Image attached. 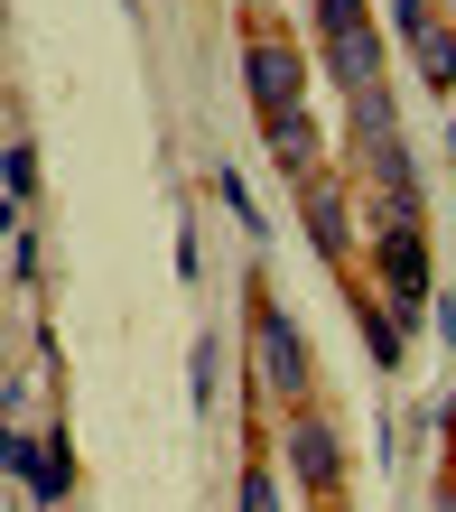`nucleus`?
I'll return each instance as SVG.
<instances>
[{
    "label": "nucleus",
    "instance_id": "obj_6",
    "mask_svg": "<svg viewBox=\"0 0 456 512\" xmlns=\"http://www.w3.org/2000/svg\"><path fill=\"white\" fill-rule=\"evenodd\" d=\"M354 103V131H345V159L363 168L373 149H391L401 140V103H391V84H363V94H345Z\"/></svg>",
    "mask_w": 456,
    "mask_h": 512
},
{
    "label": "nucleus",
    "instance_id": "obj_4",
    "mask_svg": "<svg viewBox=\"0 0 456 512\" xmlns=\"http://www.w3.org/2000/svg\"><path fill=\"white\" fill-rule=\"evenodd\" d=\"M298 215H308V243L326 261H354V187L336 168H317V177H298Z\"/></svg>",
    "mask_w": 456,
    "mask_h": 512
},
{
    "label": "nucleus",
    "instance_id": "obj_14",
    "mask_svg": "<svg viewBox=\"0 0 456 512\" xmlns=\"http://www.w3.org/2000/svg\"><path fill=\"white\" fill-rule=\"evenodd\" d=\"M308 10H317V38H345V28L373 19V0H308Z\"/></svg>",
    "mask_w": 456,
    "mask_h": 512
},
{
    "label": "nucleus",
    "instance_id": "obj_2",
    "mask_svg": "<svg viewBox=\"0 0 456 512\" xmlns=\"http://www.w3.org/2000/svg\"><path fill=\"white\" fill-rule=\"evenodd\" d=\"M280 466H289V485L308 494V503H336L345 494V438H336V419H326V410H289Z\"/></svg>",
    "mask_w": 456,
    "mask_h": 512
},
{
    "label": "nucleus",
    "instance_id": "obj_12",
    "mask_svg": "<svg viewBox=\"0 0 456 512\" xmlns=\"http://www.w3.org/2000/svg\"><path fill=\"white\" fill-rule=\"evenodd\" d=\"M0 196H38V149H28V140H10V159H0Z\"/></svg>",
    "mask_w": 456,
    "mask_h": 512
},
{
    "label": "nucleus",
    "instance_id": "obj_8",
    "mask_svg": "<svg viewBox=\"0 0 456 512\" xmlns=\"http://www.w3.org/2000/svg\"><path fill=\"white\" fill-rule=\"evenodd\" d=\"M354 326H363V345H373V364H382V373H401V364H410V336H401V317H391L373 289H354Z\"/></svg>",
    "mask_w": 456,
    "mask_h": 512
},
{
    "label": "nucleus",
    "instance_id": "obj_7",
    "mask_svg": "<svg viewBox=\"0 0 456 512\" xmlns=\"http://www.w3.org/2000/svg\"><path fill=\"white\" fill-rule=\"evenodd\" d=\"M261 140H270V159L289 168V187L326 168V131H317V112H280V122H261Z\"/></svg>",
    "mask_w": 456,
    "mask_h": 512
},
{
    "label": "nucleus",
    "instance_id": "obj_21",
    "mask_svg": "<svg viewBox=\"0 0 456 512\" xmlns=\"http://www.w3.org/2000/svg\"><path fill=\"white\" fill-rule=\"evenodd\" d=\"M447 512H456V466H447Z\"/></svg>",
    "mask_w": 456,
    "mask_h": 512
},
{
    "label": "nucleus",
    "instance_id": "obj_5",
    "mask_svg": "<svg viewBox=\"0 0 456 512\" xmlns=\"http://www.w3.org/2000/svg\"><path fill=\"white\" fill-rule=\"evenodd\" d=\"M317 66H326V84H336V94L382 84V28L363 19V28H345V38H317Z\"/></svg>",
    "mask_w": 456,
    "mask_h": 512
},
{
    "label": "nucleus",
    "instance_id": "obj_22",
    "mask_svg": "<svg viewBox=\"0 0 456 512\" xmlns=\"http://www.w3.org/2000/svg\"><path fill=\"white\" fill-rule=\"evenodd\" d=\"M56 512H66V503H56Z\"/></svg>",
    "mask_w": 456,
    "mask_h": 512
},
{
    "label": "nucleus",
    "instance_id": "obj_17",
    "mask_svg": "<svg viewBox=\"0 0 456 512\" xmlns=\"http://www.w3.org/2000/svg\"><path fill=\"white\" fill-rule=\"evenodd\" d=\"M429 326H438V336L456 345V298H429Z\"/></svg>",
    "mask_w": 456,
    "mask_h": 512
},
{
    "label": "nucleus",
    "instance_id": "obj_23",
    "mask_svg": "<svg viewBox=\"0 0 456 512\" xmlns=\"http://www.w3.org/2000/svg\"><path fill=\"white\" fill-rule=\"evenodd\" d=\"M252 10H261V0H252Z\"/></svg>",
    "mask_w": 456,
    "mask_h": 512
},
{
    "label": "nucleus",
    "instance_id": "obj_20",
    "mask_svg": "<svg viewBox=\"0 0 456 512\" xmlns=\"http://www.w3.org/2000/svg\"><path fill=\"white\" fill-rule=\"evenodd\" d=\"M447 168H456V122H447Z\"/></svg>",
    "mask_w": 456,
    "mask_h": 512
},
{
    "label": "nucleus",
    "instance_id": "obj_10",
    "mask_svg": "<svg viewBox=\"0 0 456 512\" xmlns=\"http://www.w3.org/2000/svg\"><path fill=\"white\" fill-rule=\"evenodd\" d=\"M410 56H419V75L438 84V94H456V19L438 10L429 28H410Z\"/></svg>",
    "mask_w": 456,
    "mask_h": 512
},
{
    "label": "nucleus",
    "instance_id": "obj_1",
    "mask_svg": "<svg viewBox=\"0 0 456 512\" xmlns=\"http://www.w3.org/2000/svg\"><path fill=\"white\" fill-rule=\"evenodd\" d=\"M252 373H261V401H280V410H308V391H317V354L270 289H252Z\"/></svg>",
    "mask_w": 456,
    "mask_h": 512
},
{
    "label": "nucleus",
    "instance_id": "obj_11",
    "mask_svg": "<svg viewBox=\"0 0 456 512\" xmlns=\"http://www.w3.org/2000/svg\"><path fill=\"white\" fill-rule=\"evenodd\" d=\"M215 364H224V336H196V354H187V391H196V410H215Z\"/></svg>",
    "mask_w": 456,
    "mask_h": 512
},
{
    "label": "nucleus",
    "instance_id": "obj_16",
    "mask_svg": "<svg viewBox=\"0 0 456 512\" xmlns=\"http://www.w3.org/2000/svg\"><path fill=\"white\" fill-rule=\"evenodd\" d=\"M215 196H224V205H233V224H242V233H261V215H252V187H242V177H233V168H224V177H215Z\"/></svg>",
    "mask_w": 456,
    "mask_h": 512
},
{
    "label": "nucleus",
    "instance_id": "obj_15",
    "mask_svg": "<svg viewBox=\"0 0 456 512\" xmlns=\"http://www.w3.org/2000/svg\"><path fill=\"white\" fill-rule=\"evenodd\" d=\"M28 466H38V438H19L10 410H0V475H19V485H28Z\"/></svg>",
    "mask_w": 456,
    "mask_h": 512
},
{
    "label": "nucleus",
    "instance_id": "obj_3",
    "mask_svg": "<svg viewBox=\"0 0 456 512\" xmlns=\"http://www.w3.org/2000/svg\"><path fill=\"white\" fill-rule=\"evenodd\" d=\"M242 84H252L261 122H280V112H308V47H289V38H252V47H242Z\"/></svg>",
    "mask_w": 456,
    "mask_h": 512
},
{
    "label": "nucleus",
    "instance_id": "obj_18",
    "mask_svg": "<svg viewBox=\"0 0 456 512\" xmlns=\"http://www.w3.org/2000/svg\"><path fill=\"white\" fill-rule=\"evenodd\" d=\"M10 224H19V196H0V243H10Z\"/></svg>",
    "mask_w": 456,
    "mask_h": 512
},
{
    "label": "nucleus",
    "instance_id": "obj_9",
    "mask_svg": "<svg viewBox=\"0 0 456 512\" xmlns=\"http://www.w3.org/2000/svg\"><path fill=\"white\" fill-rule=\"evenodd\" d=\"M28 494H38L47 512L75 494V438H66V429H47V438H38V466H28Z\"/></svg>",
    "mask_w": 456,
    "mask_h": 512
},
{
    "label": "nucleus",
    "instance_id": "obj_19",
    "mask_svg": "<svg viewBox=\"0 0 456 512\" xmlns=\"http://www.w3.org/2000/svg\"><path fill=\"white\" fill-rule=\"evenodd\" d=\"M438 429H447V438H456V401H447V410H438Z\"/></svg>",
    "mask_w": 456,
    "mask_h": 512
},
{
    "label": "nucleus",
    "instance_id": "obj_13",
    "mask_svg": "<svg viewBox=\"0 0 456 512\" xmlns=\"http://www.w3.org/2000/svg\"><path fill=\"white\" fill-rule=\"evenodd\" d=\"M233 512H280V475H270V466H242V485H233Z\"/></svg>",
    "mask_w": 456,
    "mask_h": 512
}]
</instances>
